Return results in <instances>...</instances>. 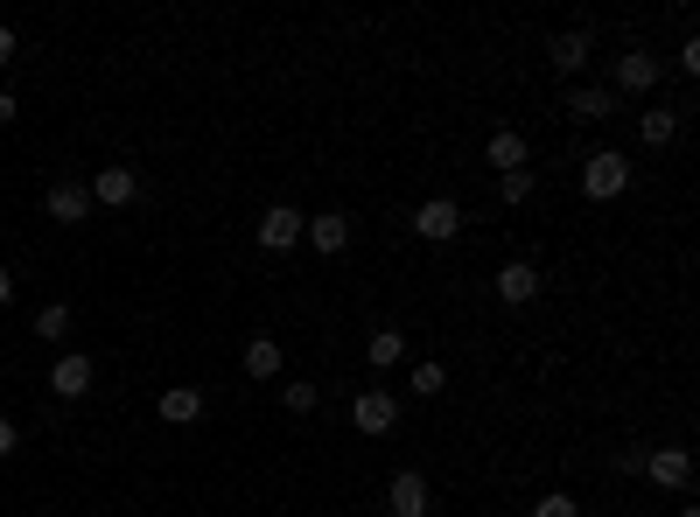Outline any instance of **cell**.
I'll list each match as a JSON object with an SVG mask.
<instances>
[{
    "label": "cell",
    "instance_id": "20",
    "mask_svg": "<svg viewBox=\"0 0 700 517\" xmlns=\"http://www.w3.org/2000/svg\"><path fill=\"white\" fill-rule=\"evenodd\" d=\"M407 392H421V398H442L448 392V371H442V363H413V371H407Z\"/></svg>",
    "mask_w": 700,
    "mask_h": 517
},
{
    "label": "cell",
    "instance_id": "3",
    "mask_svg": "<svg viewBox=\"0 0 700 517\" xmlns=\"http://www.w3.org/2000/svg\"><path fill=\"white\" fill-rule=\"evenodd\" d=\"M658 78H666V56L645 49V43H631L616 56V91H631V99H645V91H658Z\"/></svg>",
    "mask_w": 700,
    "mask_h": 517
},
{
    "label": "cell",
    "instance_id": "25",
    "mask_svg": "<svg viewBox=\"0 0 700 517\" xmlns=\"http://www.w3.org/2000/svg\"><path fill=\"white\" fill-rule=\"evenodd\" d=\"M679 70H687V78H700V43H693V35L679 43Z\"/></svg>",
    "mask_w": 700,
    "mask_h": 517
},
{
    "label": "cell",
    "instance_id": "24",
    "mask_svg": "<svg viewBox=\"0 0 700 517\" xmlns=\"http://www.w3.org/2000/svg\"><path fill=\"white\" fill-rule=\"evenodd\" d=\"M498 196H504V203H525V196H533V168H512V176H498Z\"/></svg>",
    "mask_w": 700,
    "mask_h": 517
},
{
    "label": "cell",
    "instance_id": "18",
    "mask_svg": "<svg viewBox=\"0 0 700 517\" xmlns=\"http://www.w3.org/2000/svg\"><path fill=\"white\" fill-rule=\"evenodd\" d=\"M280 363H288V357H280L274 336H253V342H245V378H259V385H267V378H280Z\"/></svg>",
    "mask_w": 700,
    "mask_h": 517
},
{
    "label": "cell",
    "instance_id": "8",
    "mask_svg": "<svg viewBox=\"0 0 700 517\" xmlns=\"http://www.w3.org/2000/svg\"><path fill=\"white\" fill-rule=\"evenodd\" d=\"M85 189H91V210H126L141 196V176H134V168H99Z\"/></svg>",
    "mask_w": 700,
    "mask_h": 517
},
{
    "label": "cell",
    "instance_id": "23",
    "mask_svg": "<svg viewBox=\"0 0 700 517\" xmlns=\"http://www.w3.org/2000/svg\"><path fill=\"white\" fill-rule=\"evenodd\" d=\"M533 517H581V504H575L567 490H546L540 504H533Z\"/></svg>",
    "mask_w": 700,
    "mask_h": 517
},
{
    "label": "cell",
    "instance_id": "15",
    "mask_svg": "<svg viewBox=\"0 0 700 517\" xmlns=\"http://www.w3.org/2000/svg\"><path fill=\"white\" fill-rule=\"evenodd\" d=\"M610 112H616V91H602V85H575V91H567V120L596 126V120H610Z\"/></svg>",
    "mask_w": 700,
    "mask_h": 517
},
{
    "label": "cell",
    "instance_id": "5",
    "mask_svg": "<svg viewBox=\"0 0 700 517\" xmlns=\"http://www.w3.org/2000/svg\"><path fill=\"white\" fill-rule=\"evenodd\" d=\"M490 286H498V301H504V308H533V301H540V286H546V273H540L533 259H504L498 273H490Z\"/></svg>",
    "mask_w": 700,
    "mask_h": 517
},
{
    "label": "cell",
    "instance_id": "29",
    "mask_svg": "<svg viewBox=\"0 0 700 517\" xmlns=\"http://www.w3.org/2000/svg\"><path fill=\"white\" fill-rule=\"evenodd\" d=\"M8 301H14V273H8V266H0V308H8Z\"/></svg>",
    "mask_w": 700,
    "mask_h": 517
},
{
    "label": "cell",
    "instance_id": "6",
    "mask_svg": "<svg viewBox=\"0 0 700 517\" xmlns=\"http://www.w3.org/2000/svg\"><path fill=\"white\" fill-rule=\"evenodd\" d=\"M386 510L392 517H434V483H427L421 469H400L386 483Z\"/></svg>",
    "mask_w": 700,
    "mask_h": 517
},
{
    "label": "cell",
    "instance_id": "7",
    "mask_svg": "<svg viewBox=\"0 0 700 517\" xmlns=\"http://www.w3.org/2000/svg\"><path fill=\"white\" fill-rule=\"evenodd\" d=\"M301 224H309V217H301V210L295 203H267V217H259V252H295V245H301Z\"/></svg>",
    "mask_w": 700,
    "mask_h": 517
},
{
    "label": "cell",
    "instance_id": "4",
    "mask_svg": "<svg viewBox=\"0 0 700 517\" xmlns=\"http://www.w3.org/2000/svg\"><path fill=\"white\" fill-rule=\"evenodd\" d=\"M413 238H427V245H448L463 232V203L456 196H427V203H413Z\"/></svg>",
    "mask_w": 700,
    "mask_h": 517
},
{
    "label": "cell",
    "instance_id": "1",
    "mask_svg": "<svg viewBox=\"0 0 700 517\" xmlns=\"http://www.w3.org/2000/svg\"><path fill=\"white\" fill-rule=\"evenodd\" d=\"M623 189H631V161H623L616 147H602V155L581 161V196L589 203H616Z\"/></svg>",
    "mask_w": 700,
    "mask_h": 517
},
{
    "label": "cell",
    "instance_id": "30",
    "mask_svg": "<svg viewBox=\"0 0 700 517\" xmlns=\"http://www.w3.org/2000/svg\"><path fill=\"white\" fill-rule=\"evenodd\" d=\"M679 517H700V510H679Z\"/></svg>",
    "mask_w": 700,
    "mask_h": 517
},
{
    "label": "cell",
    "instance_id": "14",
    "mask_svg": "<svg viewBox=\"0 0 700 517\" xmlns=\"http://www.w3.org/2000/svg\"><path fill=\"white\" fill-rule=\"evenodd\" d=\"M484 161L498 168V176H512V168H525V161H533V147H525V133L498 126V133H490V147H484Z\"/></svg>",
    "mask_w": 700,
    "mask_h": 517
},
{
    "label": "cell",
    "instance_id": "12",
    "mask_svg": "<svg viewBox=\"0 0 700 517\" xmlns=\"http://www.w3.org/2000/svg\"><path fill=\"white\" fill-rule=\"evenodd\" d=\"M637 475H652L658 490H687V483H693V454H687V448H652Z\"/></svg>",
    "mask_w": 700,
    "mask_h": 517
},
{
    "label": "cell",
    "instance_id": "28",
    "mask_svg": "<svg viewBox=\"0 0 700 517\" xmlns=\"http://www.w3.org/2000/svg\"><path fill=\"white\" fill-rule=\"evenodd\" d=\"M14 64V29H0V70Z\"/></svg>",
    "mask_w": 700,
    "mask_h": 517
},
{
    "label": "cell",
    "instance_id": "16",
    "mask_svg": "<svg viewBox=\"0 0 700 517\" xmlns=\"http://www.w3.org/2000/svg\"><path fill=\"white\" fill-rule=\"evenodd\" d=\"M155 413L168 419V427H189V419H203V385H168L155 398Z\"/></svg>",
    "mask_w": 700,
    "mask_h": 517
},
{
    "label": "cell",
    "instance_id": "9",
    "mask_svg": "<svg viewBox=\"0 0 700 517\" xmlns=\"http://www.w3.org/2000/svg\"><path fill=\"white\" fill-rule=\"evenodd\" d=\"M43 217L49 224H85L91 217V189L85 182H49L43 189Z\"/></svg>",
    "mask_w": 700,
    "mask_h": 517
},
{
    "label": "cell",
    "instance_id": "21",
    "mask_svg": "<svg viewBox=\"0 0 700 517\" xmlns=\"http://www.w3.org/2000/svg\"><path fill=\"white\" fill-rule=\"evenodd\" d=\"M280 406H288V413H315V406H323V392H315L309 378H288V385H280Z\"/></svg>",
    "mask_w": 700,
    "mask_h": 517
},
{
    "label": "cell",
    "instance_id": "17",
    "mask_svg": "<svg viewBox=\"0 0 700 517\" xmlns=\"http://www.w3.org/2000/svg\"><path fill=\"white\" fill-rule=\"evenodd\" d=\"M365 363H371V371L407 363V336H400V329H371V336H365Z\"/></svg>",
    "mask_w": 700,
    "mask_h": 517
},
{
    "label": "cell",
    "instance_id": "11",
    "mask_svg": "<svg viewBox=\"0 0 700 517\" xmlns=\"http://www.w3.org/2000/svg\"><path fill=\"white\" fill-rule=\"evenodd\" d=\"M91 385H99V363H91L85 350L56 357V371H49V392H56V398H85Z\"/></svg>",
    "mask_w": 700,
    "mask_h": 517
},
{
    "label": "cell",
    "instance_id": "22",
    "mask_svg": "<svg viewBox=\"0 0 700 517\" xmlns=\"http://www.w3.org/2000/svg\"><path fill=\"white\" fill-rule=\"evenodd\" d=\"M35 336H43V342H64L70 336V308H64V301H49V308L35 315Z\"/></svg>",
    "mask_w": 700,
    "mask_h": 517
},
{
    "label": "cell",
    "instance_id": "26",
    "mask_svg": "<svg viewBox=\"0 0 700 517\" xmlns=\"http://www.w3.org/2000/svg\"><path fill=\"white\" fill-rule=\"evenodd\" d=\"M14 448H22V434H14V419H8V413H0V462H8V454H14Z\"/></svg>",
    "mask_w": 700,
    "mask_h": 517
},
{
    "label": "cell",
    "instance_id": "10",
    "mask_svg": "<svg viewBox=\"0 0 700 517\" xmlns=\"http://www.w3.org/2000/svg\"><path fill=\"white\" fill-rule=\"evenodd\" d=\"M301 245H315L323 259L351 252V217H344V210H323V217H309V224H301Z\"/></svg>",
    "mask_w": 700,
    "mask_h": 517
},
{
    "label": "cell",
    "instance_id": "13",
    "mask_svg": "<svg viewBox=\"0 0 700 517\" xmlns=\"http://www.w3.org/2000/svg\"><path fill=\"white\" fill-rule=\"evenodd\" d=\"M589 56H596V35H589V29H560L554 43H546V64H554L560 78H575V70L589 64Z\"/></svg>",
    "mask_w": 700,
    "mask_h": 517
},
{
    "label": "cell",
    "instance_id": "19",
    "mask_svg": "<svg viewBox=\"0 0 700 517\" xmlns=\"http://www.w3.org/2000/svg\"><path fill=\"white\" fill-rule=\"evenodd\" d=\"M637 141H645V147H673L679 141V112H666V105L637 112Z\"/></svg>",
    "mask_w": 700,
    "mask_h": 517
},
{
    "label": "cell",
    "instance_id": "2",
    "mask_svg": "<svg viewBox=\"0 0 700 517\" xmlns=\"http://www.w3.org/2000/svg\"><path fill=\"white\" fill-rule=\"evenodd\" d=\"M351 427L371 434V440H386L392 427H400V392H386V385L357 392V398H351Z\"/></svg>",
    "mask_w": 700,
    "mask_h": 517
},
{
    "label": "cell",
    "instance_id": "27",
    "mask_svg": "<svg viewBox=\"0 0 700 517\" xmlns=\"http://www.w3.org/2000/svg\"><path fill=\"white\" fill-rule=\"evenodd\" d=\"M14 112H22V99H14V91H0V126H14Z\"/></svg>",
    "mask_w": 700,
    "mask_h": 517
}]
</instances>
